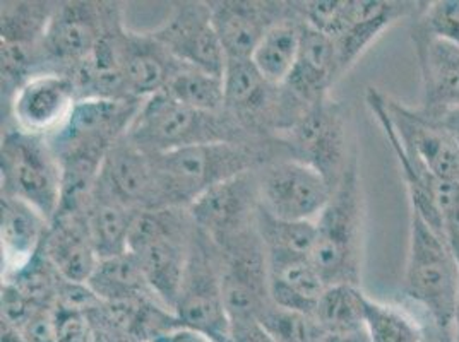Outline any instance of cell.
I'll return each instance as SVG.
<instances>
[{
    "label": "cell",
    "instance_id": "e0dca14e",
    "mask_svg": "<svg viewBox=\"0 0 459 342\" xmlns=\"http://www.w3.org/2000/svg\"><path fill=\"white\" fill-rule=\"evenodd\" d=\"M76 84L73 77L45 73L22 84L7 105L11 125L21 131L50 135L65 122L77 103Z\"/></svg>",
    "mask_w": 459,
    "mask_h": 342
},
{
    "label": "cell",
    "instance_id": "8fae6325",
    "mask_svg": "<svg viewBox=\"0 0 459 342\" xmlns=\"http://www.w3.org/2000/svg\"><path fill=\"white\" fill-rule=\"evenodd\" d=\"M278 141L287 158L319 171L333 189L353 156L348 154L346 144V108L331 96L312 105Z\"/></svg>",
    "mask_w": 459,
    "mask_h": 342
},
{
    "label": "cell",
    "instance_id": "277c9868",
    "mask_svg": "<svg viewBox=\"0 0 459 342\" xmlns=\"http://www.w3.org/2000/svg\"><path fill=\"white\" fill-rule=\"evenodd\" d=\"M195 231L189 208L139 210L129 231V252L137 259L154 296L172 312Z\"/></svg>",
    "mask_w": 459,
    "mask_h": 342
},
{
    "label": "cell",
    "instance_id": "4dcf8cb0",
    "mask_svg": "<svg viewBox=\"0 0 459 342\" xmlns=\"http://www.w3.org/2000/svg\"><path fill=\"white\" fill-rule=\"evenodd\" d=\"M367 295L360 286H325L314 317L325 334H353L364 330Z\"/></svg>",
    "mask_w": 459,
    "mask_h": 342
},
{
    "label": "cell",
    "instance_id": "7dc6e473",
    "mask_svg": "<svg viewBox=\"0 0 459 342\" xmlns=\"http://www.w3.org/2000/svg\"><path fill=\"white\" fill-rule=\"evenodd\" d=\"M453 336H455V339L456 342H459V302L458 308H456V315H455V322H453Z\"/></svg>",
    "mask_w": 459,
    "mask_h": 342
},
{
    "label": "cell",
    "instance_id": "1f68e13d",
    "mask_svg": "<svg viewBox=\"0 0 459 342\" xmlns=\"http://www.w3.org/2000/svg\"><path fill=\"white\" fill-rule=\"evenodd\" d=\"M0 5V43L39 47L57 2L5 0Z\"/></svg>",
    "mask_w": 459,
    "mask_h": 342
},
{
    "label": "cell",
    "instance_id": "4316f807",
    "mask_svg": "<svg viewBox=\"0 0 459 342\" xmlns=\"http://www.w3.org/2000/svg\"><path fill=\"white\" fill-rule=\"evenodd\" d=\"M269 298L281 308L314 313L325 289L308 255L268 252Z\"/></svg>",
    "mask_w": 459,
    "mask_h": 342
},
{
    "label": "cell",
    "instance_id": "30bf717a",
    "mask_svg": "<svg viewBox=\"0 0 459 342\" xmlns=\"http://www.w3.org/2000/svg\"><path fill=\"white\" fill-rule=\"evenodd\" d=\"M367 107L393 129L408 156L439 180L459 184V148L453 135L419 108H410L377 88H367Z\"/></svg>",
    "mask_w": 459,
    "mask_h": 342
},
{
    "label": "cell",
    "instance_id": "d6986e66",
    "mask_svg": "<svg viewBox=\"0 0 459 342\" xmlns=\"http://www.w3.org/2000/svg\"><path fill=\"white\" fill-rule=\"evenodd\" d=\"M212 22L229 60L250 58L269 28L285 20L290 2L210 0Z\"/></svg>",
    "mask_w": 459,
    "mask_h": 342
},
{
    "label": "cell",
    "instance_id": "3957f363",
    "mask_svg": "<svg viewBox=\"0 0 459 342\" xmlns=\"http://www.w3.org/2000/svg\"><path fill=\"white\" fill-rule=\"evenodd\" d=\"M365 202L359 158L353 154L333 195L316 219L312 262L325 286L362 283Z\"/></svg>",
    "mask_w": 459,
    "mask_h": 342
},
{
    "label": "cell",
    "instance_id": "836d02e7",
    "mask_svg": "<svg viewBox=\"0 0 459 342\" xmlns=\"http://www.w3.org/2000/svg\"><path fill=\"white\" fill-rule=\"evenodd\" d=\"M165 93L175 101L208 114L225 112V82L223 77L212 76L201 69L184 65Z\"/></svg>",
    "mask_w": 459,
    "mask_h": 342
},
{
    "label": "cell",
    "instance_id": "f6af8a7d",
    "mask_svg": "<svg viewBox=\"0 0 459 342\" xmlns=\"http://www.w3.org/2000/svg\"><path fill=\"white\" fill-rule=\"evenodd\" d=\"M319 342H368L365 330L353 334H325Z\"/></svg>",
    "mask_w": 459,
    "mask_h": 342
},
{
    "label": "cell",
    "instance_id": "8d00e7d4",
    "mask_svg": "<svg viewBox=\"0 0 459 342\" xmlns=\"http://www.w3.org/2000/svg\"><path fill=\"white\" fill-rule=\"evenodd\" d=\"M411 26L430 38L446 41L459 48V0L425 2Z\"/></svg>",
    "mask_w": 459,
    "mask_h": 342
},
{
    "label": "cell",
    "instance_id": "74e56055",
    "mask_svg": "<svg viewBox=\"0 0 459 342\" xmlns=\"http://www.w3.org/2000/svg\"><path fill=\"white\" fill-rule=\"evenodd\" d=\"M436 202L442 219V235L459 264V184L439 180L436 184Z\"/></svg>",
    "mask_w": 459,
    "mask_h": 342
},
{
    "label": "cell",
    "instance_id": "e575fe53",
    "mask_svg": "<svg viewBox=\"0 0 459 342\" xmlns=\"http://www.w3.org/2000/svg\"><path fill=\"white\" fill-rule=\"evenodd\" d=\"M257 231L268 252L312 255L316 244V221H285L259 208Z\"/></svg>",
    "mask_w": 459,
    "mask_h": 342
},
{
    "label": "cell",
    "instance_id": "8992f818",
    "mask_svg": "<svg viewBox=\"0 0 459 342\" xmlns=\"http://www.w3.org/2000/svg\"><path fill=\"white\" fill-rule=\"evenodd\" d=\"M404 296L427 313V322L451 329L459 302V264L446 238L419 216H410Z\"/></svg>",
    "mask_w": 459,
    "mask_h": 342
},
{
    "label": "cell",
    "instance_id": "9a60e30c",
    "mask_svg": "<svg viewBox=\"0 0 459 342\" xmlns=\"http://www.w3.org/2000/svg\"><path fill=\"white\" fill-rule=\"evenodd\" d=\"M223 255L225 304L231 325L257 322L268 306V250L257 228L220 248Z\"/></svg>",
    "mask_w": 459,
    "mask_h": 342
},
{
    "label": "cell",
    "instance_id": "484cf974",
    "mask_svg": "<svg viewBox=\"0 0 459 342\" xmlns=\"http://www.w3.org/2000/svg\"><path fill=\"white\" fill-rule=\"evenodd\" d=\"M50 221L33 206L0 195L2 281L18 274L45 242Z\"/></svg>",
    "mask_w": 459,
    "mask_h": 342
},
{
    "label": "cell",
    "instance_id": "6da1fadb",
    "mask_svg": "<svg viewBox=\"0 0 459 342\" xmlns=\"http://www.w3.org/2000/svg\"><path fill=\"white\" fill-rule=\"evenodd\" d=\"M141 103L126 98L77 99L65 122L48 135L62 168L58 212L84 209L107 154L129 133Z\"/></svg>",
    "mask_w": 459,
    "mask_h": 342
},
{
    "label": "cell",
    "instance_id": "4fadbf2b",
    "mask_svg": "<svg viewBox=\"0 0 459 342\" xmlns=\"http://www.w3.org/2000/svg\"><path fill=\"white\" fill-rule=\"evenodd\" d=\"M108 2H57L39 50L43 73L71 77L103 37Z\"/></svg>",
    "mask_w": 459,
    "mask_h": 342
},
{
    "label": "cell",
    "instance_id": "5b68a950",
    "mask_svg": "<svg viewBox=\"0 0 459 342\" xmlns=\"http://www.w3.org/2000/svg\"><path fill=\"white\" fill-rule=\"evenodd\" d=\"M127 135L148 154L218 142H257L227 112H199L165 91L141 103Z\"/></svg>",
    "mask_w": 459,
    "mask_h": 342
},
{
    "label": "cell",
    "instance_id": "7bdbcfd3",
    "mask_svg": "<svg viewBox=\"0 0 459 342\" xmlns=\"http://www.w3.org/2000/svg\"><path fill=\"white\" fill-rule=\"evenodd\" d=\"M423 114L434 118L447 133H451L459 148V107L458 108H449V110H444V112H437V114H427V112H423Z\"/></svg>",
    "mask_w": 459,
    "mask_h": 342
},
{
    "label": "cell",
    "instance_id": "7a4b0ae2",
    "mask_svg": "<svg viewBox=\"0 0 459 342\" xmlns=\"http://www.w3.org/2000/svg\"><path fill=\"white\" fill-rule=\"evenodd\" d=\"M154 167L153 209L189 208L203 193L257 170L273 159L287 158L281 142H218L152 154Z\"/></svg>",
    "mask_w": 459,
    "mask_h": 342
},
{
    "label": "cell",
    "instance_id": "ac0fdd59",
    "mask_svg": "<svg viewBox=\"0 0 459 342\" xmlns=\"http://www.w3.org/2000/svg\"><path fill=\"white\" fill-rule=\"evenodd\" d=\"M423 5L425 2L406 0H350L343 31L333 39L340 79L384 31L400 21L417 20Z\"/></svg>",
    "mask_w": 459,
    "mask_h": 342
},
{
    "label": "cell",
    "instance_id": "5bb4252c",
    "mask_svg": "<svg viewBox=\"0 0 459 342\" xmlns=\"http://www.w3.org/2000/svg\"><path fill=\"white\" fill-rule=\"evenodd\" d=\"M178 62L225 76L229 58L216 33L208 2H175L170 14L150 31Z\"/></svg>",
    "mask_w": 459,
    "mask_h": 342
},
{
    "label": "cell",
    "instance_id": "44dd1931",
    "mask_svg": "<svg viewBox=\"0 0 459 342\" xmlns=\"http://www.w3.org/2000/svg\"><path fill=\"white\" fill-rule=\"evenodd\" d=\"M96 184L133 209H153V156L126 133L107 154Z\"/></svg>",
    "mask_w": 459,
    "mask_h": 342
},
{
    "label": "cell",
    "instance_id": "ffe728a7",
    "mask_svg": "<svg viewBox=\"0 0 459 342\" xmlns=\"http://www.w3.org/2000/svg\"><path fill=\"white\" fill-rule=\"evenodd\" d=\"M124 9L108 2V18L103 37L93 52L71 74L79 99L84 98H126L124 84V39L127 33Z\"/></svg>",
    "mask_w": 459,
    "mask_h": 342
},
{
    "label": "cell",
    "instance_id": "7402d4cb",
    "mask_svg": "<svg viewBox=\"0 0 459 342\" xmlns=\"http://www.w3.org/2000/svg\"><path fill=\"white\" fill-rule=\"evenodd\" d=\"M421 76V112L437 114L459 107V48L430 38L411 26Z\"/></svg>",
    "mask_w": 459,
    "mask_h": 342
},
{
    "label": "cell",
    "instance_id": "f1b7e54d",
    "mask_svg": "<svg viewBox=\"0 0 459 342\" xmlns=\"http://www.w3.org/2000/svg\"><path fill=\"white\" fill-rule=\"evenodd\" d=\"M290 7L291 11L287 18L269 28L250 57L257 71L273 84H283L287 81L300 50L304 21L291 2Z\"/></svg>",
    "mask_w": 459,
    "mask_h": 342
},
{
    "label": "cell",
    "instance_id": "bcb514c9",
    "mask_svg": "<svg viewBox=\"0 0 459 342\" xmlns=\"http://www.w3.org/2000/svg\"><path fill=\"white\" fill-rule=\"evenodd\" d=\"M0 336H2L0 342H28L21 334V330L5 322H2L0 325Z\"/></svg>",
    "mask_w": 459,
    "mask_h": 342
},
{
    "label": "cell",
    "instance_id": "2e32d148",
    "mask_svg": "<svg viewBox=\"0 0 459 342\" xmlns=\"http://www.w3.org/2000/svg\"><path fill=\"white\" fill-rule=\"evenodd\" d=\"M195 227L218 248L257 228V170L242 173L212 187L189 206Z\"/></svg>",
    "mask_w": 459,
    "mask_h": 342
},
{
    "label": "cell",
    "instance_id": "f546056e",
    "mask_svg": "<svg viewBox=\"0 0 459 342\" xmlns=\"http://www.w3.org/2000/svg\"><path fill=\"white\" fill-rule=\"evenodd\" d=\"M86 285L105 304L135 302L148 298L158 300L148 285L137 259L131 252L117 257L100 259Z\"/></svg>",
    "mask_w": 459,
    "mask_h": 342
},
{
    "label": "cell",
    "instance_id": "d4e9b609",
    "mask_svg": "<svg viewBox=\"0 0 459 342\" xmlns=\"http://www.w3.org/2000/svg\"><path fill=\"white\" fill-rule=\"evenodd\" d=\"M41 248L58 274L71 283H88L100 261L84 210L58 212Z\"/></svg>",
    "mask_w": 459,
    "mask_h": 342
},
{
    "label": "cell",
    "instance_id": "ab89813d",
    "mask_svg": "<svg viewBox=\"0 0 459 342\" xmlns=\"http://www.w3.org/2000/svg\"><path fill=\"white\" fill-rule=\"evenodd\" d=\"M54 308H41L28 323L21 329V334L28 342H57L56 322H54Z\"/></svg>",
    "mask_w": 459,
    "mask_h": 342
},
{
    "label": "cell",
    "instance_id": "9c48e42d",
    "mask_svg": "<svg viewBox=\"0 0 459 342\" xmlns=\"http://www.w3.org/2000/svg\"><path fill=\"white\" fill-rule=\"evenodd\" d=\"M173 313L180 325L199 330L214 342H231V322L223 287V255L199 228L192 242Z\"/></svg>",
    "mask_w": 459,
    "mask_h": 342
},
{
    "label": "cell",
    "instance_id": "ba28073f",
    "mask_svg": "<svg viewBox=\"0 0 459 342\" xmlns=\"http://www.w3.org/2000/svg\"><path fill=\"white\" fill-rule=\"evenodd\" d=\"M223 82L225 112L255 141L280 139L308 110L281 84L269 82L250 58L229 60Z\"/></svg>",
    "mask_w": 459,
    "mask_h": 342
},
{
    "label": "cell",
    "instance_id": "83f0119b",
    "mask_svg": "<svg viewBox=\"0 0 459 342\" xmlns=\"http://www.w3.org/2000/svg\"><path fill=\"white\" fill-rule=\"evenodd\" d=\"M137 212L95 184L84 206V216L98 259L129 252V231Z\"/></svg>",
    "mask_w": 459,
    "mask_h": 342
},
{
    "label": "cell",
    "instance_id": "f35d334b",
    "mask_svg": "<svg viewBox=\"0 0 459 342\" xmlns=\"http://www.w3.org/2000/svg\"><path fill=\"white\" fill-rule=\"evenodd\" d=\"M54 322L57 342H95V330L88 312L56 304Z\"/></svg>",
    "mask_w": 459,
    "mask_h": 342
},
{
    "label": "cell",
    "instance_id": "603a6c76",
    "mask_svg": "<svg viewBox=\"0 0 459 342\" xmlns=\"http://www.w3.org/2000/svg\"><path fill=\"white\" fill-rule=\"evenodd\" d=\"M184 65L150 31L137 33L127 30L124 39V84L127 98L144 101L163 93Z\"/></svg>",
    "mask_w": 459,
    "mask_h": 342
},
{
    "label": "cell",
    "instance_id": "d6a6232c",
    "mask_svg": "<svg viewBox=\"0 0 459 342\" xmlns=\"http://www.w3.org/2000/svg\"><path fill=\"white\" fill-rule=\"evenodd\" d=\"M364 330L368 342H423L425 322L398 304L367 296Z\"/></svg>",
    "mask_w": 459,
    "mask_h": 342
},
{
    "label": "cell",
    "instance_id": "7c38bea8",
    "mask_svg": "<svg viewBox=\"0 0 459 342\" xmlns=\"http://www.w3.org/2000/svg\"><path fill=\"white\" fill-rule=\"evenodd\" d=\"M259 208L285 221H316L333 187L317 170L291 158L273 159L257 168Z\"/></svg>",
    "mask_w": 459,
    "mask_h": 342
},
{
    "label": "cell",
    "instance_id": "60d3db41",
    "mask_svg": "<svg viewBox=\"0 0 459 342\" xmlns=\"http://www.w3.org/2000/svg\"><path fill=\"white\" fill-rule=\"evenodd\" d=\"M231 342H278L269 336L259 322L231 325Z\"/></svg>",
    "mask_w": 459,
    "mask_h": 342
},
{
    "label": "cell",
    "instance_id": "52a82bcc",
    "mask_svg": "<svg viewBox=\"0 0 459 342\" xmlns=\"http://www.w3.org/2000/svg\"><path fill=\"white\" fill-rule=\"evenodd\" d=\"M0 185V195L20 199L54 221L62 202V168L47 135L2 125Z\"/></svg>",
    "mask_w": 459,
    "mask_h": 342
},
{
    "label": "cell",
    "instance_id": "b9f144b4",
    "mask_svg": "<svg viewBox=\"0 0 459 342\" xmlns=\"http://www.w3.org/2000/svg\"><path fill=\"white\" fill-rule=\"evenodd\" d=\"M156 342H214L211 338H208L206 334L199 332V330H194L191 327H184V325H178L175 327L173 330H170L169 334H165L161 339H158Z\"/></svg>",
    "mask_w": 459,
    "mask_h": 342
},
{
    "label": "cell",
    "instance_id": "ee69618b",
    "mask_svg": "<svg viewBox=\"0 0 459 342\" xmlns=\"http://www.w3.org/2000/svg\"><path fill=\"white\" fill-rule=\"evenodd\" d=\"M423 342H456V339L453 336V329H444L434 323L425 322Z\"/></svg>",
    "mask_w": 459,
    "mask_h": 342
},
{
    "label": "cell",
    "instance_id": "d590c367",
    "mask_svg": "<svg viewBox=\"0 0 459 342\" xmlns=\"http://www.w3.org/2000/svg\"><path fill=\"white\" fill-rule=\"evenodd\" d=\"M257 322L278 342H319L325 332L314 313L281 308L269 302Z\"/></svg>",
    "mask_w": 459,
    "mask_h": 342
},
{
    "label": "cell",
    "instance_id": "cb8c5ba5",
    "mask_svg": "<svg viewBox=\"0 0 459 342\" xmlns=\"http://www.w3.org/2000/svg\"><path fill=\"white\" fill-rule=\"evenodd\" d=\"M340 79L333 39L304 22L297 62L287 81L281 84L288 95L300 105H312L329 98V91Z\"/></svg>",
    "mask_w": 459,
    "mask_h": 342
}]
</instances>
